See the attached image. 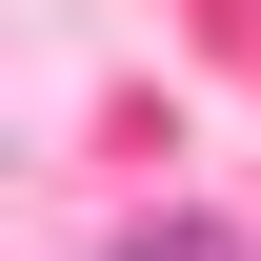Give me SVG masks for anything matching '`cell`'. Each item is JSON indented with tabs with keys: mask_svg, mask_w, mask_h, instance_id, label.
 Returning a JSON list of instances; mask_svg holds the SVG:
<instances>
[{
	"mask_svg": "<svg viewBox=\"0 0 261 261\" xmlns=\"http://www.w3.org/2000/svg\"><path fill=\"white\" fill-rule=\"evenodd\" d=\"M100 261H241V221H201V201H161V221H121Z\"/></svg>",
	"mask_w": 261,
	"mask_h": 261,
	"instance_id": "cell-1",
	"label": "cell"
}]
</instances>
